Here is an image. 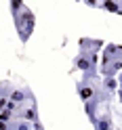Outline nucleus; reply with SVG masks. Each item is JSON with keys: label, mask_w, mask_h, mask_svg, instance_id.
Listing matches in <instances>:
<instances>
[{"label": "nucleus", "mask_w": 122, "mask_h": 130, "mask_svg": "<svg viewBox=\"0 0 122 130\" xmlns=\"http://www.w3.org/2000/svg\"><path fill=\"white\" fill-rule=\"evenodd\" d=\"M13 88H15V84H11V82H0V99H9Z\"/></svg>", "instance_id": "9d476101"}, {"label": "nucleus", "mask_w": 122, "mask_h": 130, "mask_svg": "<svg viewBox=\"0 0 122 130\" xmlns=\"http://www.w3.org/2000/svg\"><path fill=\"white\" fill-rule=\"evenodd\" d=\"M101 53H103V61H101V63H107V61H120L122 48H120V44L112 42V44H103Z\"/></svg>", "instance_id": "39448f33"}, {"label": "nucleus", "mask_w": 122, "mask_h": 130, "mask_svg": "<svg viewBox=\"0 0 122 130\" xmlns=\"http://www.w3.org/2000/svg\"><path fill=\"white\" fill-rule=\"evenodd\" d=\"M101 90H103V92H107V94L116 92V90H118V80H116V78H103Z\"/></svg>", "instance_id": "1a4fd4ad"}, {"label": "nucleus", "mask_w": 122, "mask_h": 130, "mask_svg": "<svg viewBox=\"0 0 122 130\" xmlns=\"http://www.w3.org/2000/svg\"><path fill=\"white\" fill-rule=\"evenodd\" d=\"M93 128L95 130H114V120L110 113H101L97 116V120L93 122Z\"/></svg>", "instance_id": "6e6552de"}, {"label": "nucleus", "mask_w": 122, "mask_h": 130, "mask_svg": "<svg viewBox=\"0 0 122 130\" xmlns=\"http://www.w3.org/2000/svg\"><path fill=\"white\" fill-rule=\"evenodd\" d=\"M15 118L17 120H23V122H30V124H34L38 122V107H36V101H28L25 105H21L15 113Z\"/></svg>", "instance_id": "f03ea898"}, {"label": "nucleus", "mask_w": 122, "mask_h": 130, "mask_svg": "<svg viewBox=\"0 0 122 130\" xmlns=\"http://www.w3.org/2000/svg\"><path fill=\"white\" fill-rule=\"evenodd\" d=\"M4 107H6V99H0V111H4Z\"/></svg>", "instance_id": "2eb2a0df"}, {"label": "nucleus", "mask_w": 122, "mask_h": 130, "mask_svg": "<svg viewBox=\"0 0 122 130\" xmlns=\"http://www.w3.org/2000/svg\"><path fill=\"white\" fill-rule=\"evenodd\" d=\"M122 61H107L101 63V69H97V74H101V78H116L120 74Z\"/></svg>", "instance_id": "0eeeda50"}, {"label": "nucleus", "mask_w": 122, "mask_h": 130, "mask_svg": "<svg viewBox=\"0 0 122 130\" xmlns=\"http://www.w3.org/2000/svg\"><path fill=\"white\" fill-rule=\"evenodd\" d=\"M116 130H118V128H116Z\"/></svg>", "instance_id": "dca6fc26"}, {"label": "nucleus", "mask_w": 122, "mask_h": 130, "mask_svg": "<svg viewBox=\"0 0 122 130\" xmlns=\"http://www.w3.org/2000/svg\"><path fill=\"white\" fill-rule=\"evenodd\" d=\"M103 48V40H97V38H82L80 40V51L88 53V55H97Z\"/></svg>", "instance_id": "423d86ee"}, {"label": "nucleus", "mask_w": 122, "mask_h": 130, "mask_svg": "<svg viewBox=\"0 0 122 130\" xmlns=\"http://www.w3.org/2000/svg\"><path fill=\"white\" fill-rule=\"evenodd\" d=\"M13 21H15V27H17L19 40L25 44L28 40H30V36H32V31H34V27H36V17H34V13H32L28 6H23V11H21L19 15H15Z\"/></svg>", "instance_id": "f257e3e1"}, {"label": "nucleus", "mask_w": 122, "mask_h": 130, "mask_svg": "<svg viewBox=\"0 0 122 130\" xmlns=\"http://www.w3.org/2000/svg\"><path fill=\"white\" fill-rule=\"evenodd\" d=\"M99 88H101V86L97 84V80H95V82H88V80H80L78 86H76V90H78V94H80V99L86 103V101H91L93 96L99 92Z\"/></svg>", "instance_id": "20e7f679"}, {"label": "nucleus", "mask_w": 122, "mask_h": 130, "mask_svg": "<svg viewBox=\"0 0 122 130\" xmlns=\"http://www.w3.org/2000/svg\"><path fill=\"white\" fill-rule=\"evenodd\" d=\"M9 101H13L15 105H25L28 101H36V96H34V92L30 90L28 86H15L13 88V92L9 94Z\"/></svg>", "instance_id": "7ed1b4c3"}, {"label": "nucleus", "mask_w": 122, "mask_h": 130, "mask_svg": "<svg viewBox=\"0 0 122 130\" xmlns=\"http://www.w3.org/2000/svg\"><path fill=\"white\" fill-rule=\"evenodd\" d=\"M32 130H44V126L40 124V122H34V124H32Z\"/></svg>", "instance_id": "4468645a"}, {"label": "nucleus", "mask_w": 122, "mask_h": 130, "mask_svg": "<svg viewBox=\"0 0 122 130\" xmlns=\"http://www.w3.org/2000/svg\"><path fill=\"white\" fill-rule=\"evenodd\" d=\"M11 120H15V116H13L11 111H6V109H4V111H0V124H9Z\"/></svg>", "instance_id": "f8f14e48"}, {"label": "nucleus", "mask_w": 122, "mask_h": 130, "mask_svg": "<svg viewBox=\"0 0 122 130\" xmlns=\"http://www.w3.org/2000/svg\"><path fill=\"white\" fill-rule=\"evenodd\" d=\"M23 6H25V4H23L21 0H11V15H13V17H15V15H19L23 11Z\"/></svg>", "instance_id": "9b49d317"}, {"label": "nucleus", "mask_w": 122, "mask_h": 130, "mask_svg": "<svg viewBox=\"0 0 122 130\" xmlns=\"http://www.w3.org/2000/svg\"><path fill=\"white\" fill-rule=\"evenodd\" d=\"M97 6H101V9H105V11H114V13L120 11V6L114 4V2H101V4H97Z\"/></svg>", "instance_id": "ddd939ff"}]
</instances>
